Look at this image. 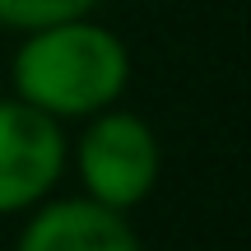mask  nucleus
<instances>
[{
	"mask_svg": "<svg viewBox=\"0 0 251 251\" xmlns=\"http://www.w3.org/2000/svg\"><path fill=\"white\" fill-rule=\"evenodd\" d=\"M102 0H0V28L9 33H33V28H51L65 19L93 14Z\"/></svg>",
	"mask_w": 251,
	"mask_h": 251,
	"instance_id": "5",
	"label": "nucleus"
},
{
	"mask_svg": "<svg viewBox=\"0 0 251 251\" xmlns=\"http://www.w3.org/2000/svg\"><path fill=\"white\" fill-rule=\"evenodd\" d=\"M65 168H70L65 126L14 93L0 98V219L28 214L47 196H56Z\"/></svg>",
	"mask_w": 251,
	"mask_h": 251,
	"instance_id": "3",
	"label": "nucleus"
},
{
	"mask_svg": "<svg viewBox=\"0 0 251 251\" xmlns=\"http://www.w3.org/2000/svg\"><path fill=\"white\" fill-rule=\"evenodd\" d=\"M75 172H79V186L89 200L107 209H140L153 196L163 172V144L153 135V126L140 112H121L117 102L102 112H93L84 121L79 140L70 149Z\"/></svg>",
	"mask_w": 251,
	"mask_h": 251,
	"instance_id": "2",
	"label": "nucleus"
},
{
	"mask_svg": "<svg viewBox=\"0 0 251 251\" xmlns=\"http://www.w3.org/2000/svg\"><path fill=\"white\" fill-rule=\"evenodd\" d=\"M130 84V47L93 14L24 33L9 61V89L56 121H89L121 102Z\"/></svg>",
	"mask_w": 251,
	"mask_h": 251,
	"instance_id": "1",
	"label": "nucleus"
},
{
	"mask_svg": "<svg viewBox=\"0 0 251 251\" xmlns=\"http://www.w3.org/2000/svg\"><path fill=\"white\" fill-rule=\"evenodd\" d=\"M14 251H144L130 214L89 196H47L28 209Z\"/></svg>",
	"mask_w": 251,
	"mask_h": 251,
	"instance_id": "4",
	"label": "nucleus"
}]
</instances>
